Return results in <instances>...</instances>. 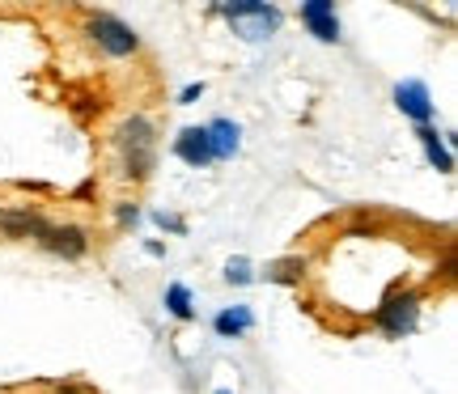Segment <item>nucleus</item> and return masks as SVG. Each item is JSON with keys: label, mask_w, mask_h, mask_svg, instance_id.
<instances>
[{"label": "nucleus", "mask_w": 458, "mask_h": 394, "mask_svg": "<svg viewBox=\"0 0 458 394\" xmlns=\"http://www.w3.org/2000/svg\"><path fill=\"white\" fill-rule=\"evenodd\" d=\"M416 140H420V145H425L428 162L437 165V170H442V174H454V157H450V148H445L442 131H437V128H420V131H416Z\"/></svg>", "instance_id": "f8f14e48"}, {"label": "nucleus", "mask_w": 458, "mask_h": 394, "mask_svg": "<svg viewBox=\"0 0 458 394\" xmlns=\"http://www.w3.org/2000/svg\"><path fill=\"white\" fill-rule=\"evenodd\" d=\"M250 327H255V314H250V306H229V310H221L213 318V331L221 335V340H238V335H246Z\"/></svg>", "instance_id": "9b49d317"}, {"label": "nucleus", "mask_w": 458, "mask_h": 394, "mask_svg": "<svg viewBox=\"0 0 458 394\" xmlns=\"http://www.w3.org/2000/svg\"><path fill=\"white\" fill-rule=\"evenodd\" d=\"M204 136H208V148H213V162H229L233 153H238V136H242V128L233 123V119H213L208 128H204Z\"/></svg>", "instance_id": "9d476101"}, {"label": "nucleus", "mask_w": 458, "mask_h": 394, "mask_svg": "<svg viewBox=\"0 0 458 394\" xmlns=\"http://www.w3.org/2000/svg\"><path fill=\"white\" fill-rule=\"evenodd\" d=\"M153 221H157L162 230H174V233H182V230H187V225H182L179 216H170V213H157V216H153Z\"/></svg>", "instance_id": "f3484780"}, {"label": "nucleus", "mask_w": 458, "mask_h": 394, "mask_svg": "<svg viewBox=\"0 0 458 394\" xmlns=\"http://www.w3.org/2000/svg\"><path fill=\"white\" fill-rule=\"evenodd\" d=\"M394 106H399L411 123H420V128H428V119H433V94H428L425 81H399L394 85Z\"/></svg>", "instance_id": "0eeeda50"}, {"label": "nucleus", "mask_w": 458, "mask_h": 394, "mask_svg": "<svg viewBox=\"0 0 458 394\" xmlns=\"http://www.w3.org/2000/svg\"><path fill=\"white\" fill-rule=\"evenodd\" d=\"M174 157L187 162L191 170H204V165H213V148H208V136L204 128H182L174 136Z\"/></svg>", "instance_id": "1a4fd4ad"}, {"label": "nucleus", "mask_w": 458, "mask_h": 394, "mask_svg": "<svg viewBox=\"0 0 458 394\" xmlns=\"http://www.w3.org/2000/svg\"><path fill=\"white\" fill-rule=\"evenodd\" d=\"M216 394H229V390H216Z\"/></svg>", "instance_id": "6ab92c4d"}, {"label": "nucleus", "mask_w": 458, "mask_h": 394, "mask_svg": "<svg viewBox=\"0 0 458 394\" xmlns=\"http://www.w3.org/2000/svg\"><path fill=\"white\" fill-rule=\"evenodd\" d=\"M221 13L229 17V26H233V34H242V38H272V34L280 30V21H284V13H280L276 4H225Z\"/></svg>", "instance_id": "20e7f679"}, {"label": "nucleus", "mask_w": 458, "mask_h": 394, "mask_svg": "<svg viewBox=\"0 0 458 394\" xmlns=\"http://www.w3.org/2000/svg\"><path fill=\"white\" fill-rule=\"evenodd\" d=\"M297 17H301V26H306L318 43H340V17H335V4H331V0H306V4L297 9Z\"/></svg>", "instance_id": "423d86ee"}, {"label": "nucleus", "mask_w": 458, "mask_h": 394, "mask_svg": "<svg viewBox=\"0 0 458 394\" xmlns=\"http://www.w3.org/2000/svg\"><path fill=\"white\" fill-rule=\"evenodd\" d=\"M297 267H306V263H301V259L272 263V267H267V280H297Z\"/></svg>", "instance_id": "4468645a"}, {"label": "nucleus", "mask_w": 458, "mask_h": 394, "mask_svg": "<svg viewBox=\"0 0 458 394\" xmlns=\"http://www.w3.org/2000/svg\"><path fill=\"white\" fill-rule=\"evenodd\" d=\"M85 34H89L94 47H98L102 55H111V60H128V55L140 51V34L114 13H89L85 17Z\"/></svg>", "instance_id": "f03ea898"}, {"label": "nucleus", "mask_w": 458, "mask_h": 394, "mask_svg": "<svg viewBox=\"0 0 458 394\" xmlns=\"http://www.w3.org/2000/svg\"><path fill=\"white\" fill-rule=\"evenodd\" d=\"M374 323H377V331H382V335H391V340L411 335V331H416V323H420V293H411V289L391 293L374 310Z\"/></svg>", "instance_id": "7ed1b4c3"}, {"label": "nucleus", "mask_w": 458, "mask_h": 394, "mask_svg": "<svg viewBox=\"0 0 458 394\" xmlns=\"http://www.w3.org/2000/svg\"><path fill=\"white\" fill-rule=\"evenodd\" d=\"M165 310L174 314L179 323L196 318V306H191V289H187V284H170V289H165Z\"/></svg>", "instance_id": "ddd939ff"}, {"label": "nucleus", "mask_w": 458, "mask_h": 394, "mask_svg": "<svg viewBox=\"0 0 458 394\" xmlns=\"http://www.w3.org/2000/svg\"><path fill=\"white\" fill-rule=\"evenodd\" d=\"M34 247L47 250V255H55V259L77 263V259H85V255H89L94 238H89V230H85V225H55V221H51L47 230L34 238Z\"/></svg>", "instance_id": "39448f33"}, {"label": "nucleus", "mask_w": 458, "mask_h": 394, "mask_svg": "<svg viewBox=\"0 0 458 394\" xmlns=\"http://www.w3.org/2000/svg\"><path fill=\"white\" fill-rule=\"evenodd\" d=\"M119 225H123V230H136V225H140V208H136V204H119Z\"/></svg>", "instance_id": "dca6fc26"}, {"label": "nucleus", "mask_w": 458, "mask_h": 394, "mask_svg": "<svg viewBox=\"0 0 458 394\" xmlns=\"http://www.w3.org/2000/svg\"><path fill=\"white\" fill-rule=\"evenodd\" d=\"M199 94H204V85H187V89H182V94H179V102H182V106H187V102H196Z\"/></svg>", "instance_id": "a211bd4d"}, {"label": "nucleus", "mask_w": 458, "mask_h": 394, "mask_svg": "<svg viewBox=\"0 0 458 394\" xmlns=\"http://www.w3.org/2000/svg\"><path fill=\"white\" fill-rule=\"evenodd\" d=\"M114 148H119V165L131 182H145L157 170V128L148 115H131L114 131Z\"/></svg>", "instance_id": "f257e3e1"}, {"label": "nucleus", "mask_w": 458, "mask_h": 394, "mask_svg": "<svg viewBox=\"0 0 458 394\" xmlns=\"http://www.w3.org/2000/svg\"><path fill=\"white\" fill-rule=\"evenodd\" d=\"M47 225L51 221L38 213V208H4V213H0V233H4V238H30L34 242Z\"/></svg>", "instance_id": "6e6552de"}, {"label": "nucleus", "mask_w": 458, "mask_h": 394, "mask_svg": "<svg viewBox=\"0 0 458 394\" xmlns=\"http://www.w3.org/2000/svg\"><path fill=\"white\" fill-rule=\"evenodd\" d=\"M225 280H229V284H246V280H250V263H246V259H229Z\"/></svg>", "instance_id": "2eb2a0df"}]
</instances>
